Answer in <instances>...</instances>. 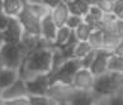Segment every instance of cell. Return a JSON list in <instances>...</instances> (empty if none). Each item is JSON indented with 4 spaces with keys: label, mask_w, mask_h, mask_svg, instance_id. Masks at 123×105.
Returning a JSON list of instances; mask_svg holds the SVG:
<instances>
[{
    "label": "cell",
    "mask_w": 123,
    "mask_h": 105,
    "mask_svg": "<svg viewBox=\"0 0 123 105\" xmlns=\"http://www.w3.org/2000/svg\"><path fill=\"white\" fill-rule=\"evenodd\" d=\"M53 47L46 43L41 38V43L36 49H33L24 62L19 67V77L28 80L29 77L36 75H49L52 71V56Z\"/></svg>",
    "instance_id": "cell-1"
},
{
    "label": "cell",
    "mask_w": 123,
    "mask_h": 105,
    "mask_svg": "<svg viewBox=\"0 0 123 105\" xmlns=\"http://www.w3.org/2000/svg\"><path fill=\"white\" fill-rule=\"evenodd\" d=\"M122 85H123V75L107 72L102 76L95 77L93 94H95L98 98L108 99L113 95L118 94Z\"/></svg>",
    "instance_id": "cell-2"
},
{
    "label": "cell",
    "mask_w": 123,
    "mask_h": 105,
    "mask_svg": "<svg viewBox=\"0 0 123 105\" xmlns=\"http://www.w3.org/2000/svg\"><path fill=\"white\" fill-rule=\"evenodd\" d=\"M0 54H1L4 67L19 70L22 63L24 62L29 52L25 49L23 44H8L4 43L0 47Z\"/></svg>",
    "instance_id": "cell-3"
},
{
    "label": "cell",
    "mask_w": 123,
    "mask_h": 105,
    "mask_svg": "<svg viewBox=\"0 0 123 105\" xmlns=\"http://www.w3.org/2000/svg\"><path fill=\"white\" fill-rule=\"evenodd\" d=\"M80 68H81L80 60H76V58L67 60L56 72H53V74L49 75V77H51V86L55 85V84L71 86L74 76L76 75V72L79 71Z\"/></svg>",
    "instance_id": "cell-4"
},
{
    "label": "cell",
    "mask_w": 123,
    "mask_h": 105,
    "mask_svg": "<svg viewBox=\"0 0 123 105\" xmlns=\"http://www.w3.org/2000/svg\"><path fill=\"white\" fill-rule=\"evenodd\" d=\"M27 91L29 96H47L51 89L49 75H36L25 80Z\"/></svg>",
    "instance_id": "cell-5"
},
{
    "label": "cell",
    "mask_w": 123,
    "mask_h": 105,
    "mask_svg": "<svg viewBox=\"0 0 123 105\" xmlns=\"http://www.w3.org/2000/svg\"><path fill=\"white\" fill-rule=\"evenodd\" d=\"M18 20L20 22L22 27L24 29V34L32 35V37H41V20L37 19L31 10L25 5L24 1V9L18 17Z\"/></svg>",
    "instance_id": "cell-6"
},
{
    "label": "cell",
    "mask_w": 123,
    "mask_h": 105,
    "mask_svg": "<svg viewBox=\"0 0 123 105\" xmlns=\"http://www.w3.org/2000/svg\"><path fill=\"white\" fill-rule=\"evenodd\" d=\"M24 38V29L22 27L18 18H10L9 19L8 28L3 32L4 43L8 44H20Z\"/></svg>",
    "instance_id": "cell-7"
},
{
    "label": "cell",
    "mask_w": 123,
    "mask_h": 105,
    "mask_svg": "<svg viewBox=\"0 0 123 105\" xmlns=\"http://www.w3.org/2000/svg\"><path fill=\"white\" fill-rule=\"evenodd\" d=\"M94 82H95V76L90 72V70L81 67L74 76L71 86L74 90H77V91L92 93L94 88Z\"/></svg>",
    "instance_id": "cell-8"
},
{
    "label": "cell",
    "mask_w": 123,
    "mask_h": 105,
    "mask_svg": "<svg viewBox=\"0 0 123 105\" xmlns=\"http://www.w3.org/2000/svg\"><path fill=\"white\" fill-rule=\"evenodd\" d=\"M112 52H108V51H97V54H95V58H94V62L92 63L90 66V72L95 76H102L104 74L108 72V63H109V57H111Z\"/></svg>",
    "instance_id": "cell-9"
},
{
    "label": "cell",
    "mask_w": 123,
    "mask_h": 105,
    "mask_svg": "<svg viewBox=\"0 0 123 105\" xmlns=\"http://www.w3.org/2000/svg\"><path fill=\"white\" fill-rule=\"evenodd\" d=\"M57 30H58V28L52 20L51 13H49V15H47L46 18H43L41 20V38L46 43L51 44L52 47H53L55 39H56Z\"/></svg>",
    "instance_id": "cell-10"
},
{
    "label": "cell",
    "mask_w": 123,
    "mask_h": 105,
    "mask_svg": "<svg viewBox=\"0 0 123 105\" xmlns=\"http://www.w3.org/2000/svg\"><path fill=\"white\" fill-rule=\"evenodd\" d=\"M4 100H12V99H18V98H24V96H29L28 91H27V85H25V80L23 79H18L10 88H8L6 90L1 91L0 94Z\"/></svg>",
    "instance_id": "cell-11"
},
{
    "label": "cell",
    "mask_w": 123,
    "mask_h": 105,
    "mask_svg": "<svg viewBox=\"0 0 123 105\" xmlns=\"http://www.w3.org/2000/svg\"><path fill=\"white\" fill-rule=\"evenodd\" d=\"M102 98H98L95 94H93V91L85 93V91L74 90L67 103L70 105H98V100Z\"/></svg>",
    "instance_id": "cell-12"
},
{
    "label": "cell",
    "mask_w": 123,
    "mask_h": 105,
    "mask_svg": "<svg viewBox=\"0 0 123 105\" xmlns=\"http://www.w3.org/2000/svg\"><path fill=\"white\" fill-rule=\"evenodd\" d=\"M51 17H52L53 23L57 25V28L65 27L67 23V19L70 17V12H69L66 1H58L51 9Z\"/></svg>",
    "instance_id": "cell-13"
},
{
    "label": "cell",
    "mask_w": 123,
    "mask_h": 105,
    "mask_svg": "<svg viewBox=\"0 0 123 105\" xmlns=\"http://www.w3.org/2000/svg\"><path fill=\"white\" fill-rule=\"evenodd\" d=\"M18 79H19V71L18 70L8 67H4L3 70H0V94H1V91L10 88Z\"/></svg>",
    "instance_id": "cell-14"
},
{
    "label": "cell",
    "mask_w": 123,
    "mask_h": 105,
    "mask_svg": "<svg viewBox=\"0 0 123 105\" xmlns=\"http://www.w3.org/2000/svg\"><path fill=\"white\" fill-rule=\"evenodd\" d=\"M24 9V1L20 0H4L3 13L9 18H18Z\"/></svg>",
    "instance_id": "cell-15"
},
{
    "label": "cell",
    "mask_w": 123,
    "mask_h": 105,
    "mask_svg": "<svg viewBox=\"0 0 123 105\" xmlns=\"http://www.w3.org/2000/svg\"><path fill=\"white\" fill-rule=\"evenodd\" d=\"M25 5L31 10L32 14L39 20H42L43 18H46L51 13V8L44 1H25Z\"/></svg>",
    "instance_id": "cell-16"
},
{
    "label": "cell",
    "mask_w": 123,
    "mask_h": 105,
    "mask_svg": "<svg viewBox=\"0 0 123 105\" xmlns=\"http://www.w3.org/2000/svg\"><path fill=\"white\" fill-rule=\"evenodd\" d=\"M93 1H83V0H75V1H66L67 8H69L70 15H77V17H85L89 13V9L92 6Z\"/></svg>",
    "instance_id": "cell-17"
},
{
    "label": "cell",
    "mask_w": 123,
    "mask_h": 105,
    "mask_svg": "<svg viewBox=\"0 0 123 105\" xmlns=\"http://www.w3.org/2000/svg\"><path fill=\"white\" fill-rule=\"evenodd\" d=\"M72 32H74V30L69 29L66 25L62 27V28H58L57 34H56V39H55V42H53V48L58 49L60 47H62V46L69 41V38L71 37Z\"/></svg>",
    "instance_id": "cell-18"
},
{
    "label": "cell",
    "mask_w": 123,
    "mask_h": 105,
    "mask_svg": "<svg viewBox=\"0 0 123 105\" xmlns=\"http://www.w3.org/2000/svg\"><path fill=\"white\" fill-rule=\"evenodd\" d=\"M108 72L123 75V57L122 56H117L114 53L111 54L109 63H108Z\"/></svg>",
    "instance_id": "cell-19"
},
{
    "label": "cell",
    "mask_w": 123,
    "mask_h": 105,
    "mask_svg": "<svg viewBox=\"0 0 123 105\" xmlns=\"http://www.w3.org/2000/svg\"><path fill=\"white\" fill-rule=\"evenodd\" d=\"M93 28L90 27L89 24H86V23L84 22L83 24H81L77 29H75V35H76V38L79 42H88L89 38H90V35H92L93 33Z\"/></svg>",
    "instance_id": "cell-20"
},
{
    "label": "cell",
    "mask_w": 123,
    "mask_h": 105,
    "mask_svg": "<svg viewBox=\"0 0 123 105\" xmlns=\"http://www.w3.org/2000/svg\"><path fill=\"white\" fill-rule=\"evenodd\" d=\"M88 42L92 46V48L94 51H102L103 49V30L102 29L93 30V33L90 35Z\"/></svg>",
    "instance_id": "cell-21"
},
{
    "label": "cell",
    "mask_w": 123,
    "mask_h": 105,
    "mask_svg": "<svg viewBox=\"0 0 123 105\" xmlns=\"http://www.w3.org/2000/svg\"><path fill=\"white\" fill-rule=\"evenodd\" d=\"M93 51L92 46L89 44V42H79L75 46V51H74V58L76 60H83L88 53Z\"/></svg>",
    "instance_id": "cell-22"
},
{
    "label": "cell",
    "mask_w": 123,
    "mask_h": 105,
    "mask_svg": "<svg viewBox=\"0 0 123 105\" xmlns=\"http://www.w3.org/2000/svg\"><path fill=\"white\" fill-rule=\"evenodd\" d=\"M94 3L104 14H113V12H114L116 1H112V0H99V1H94Z\"/></svg>",
    "instance_id": "cell-23"
},
{
    "label": "cell",
    "mask_w": 123,
    "mask_h": 105,
    "mask_svg": "<svg viewBox=\"0 0 123 105\" xmlns=\"http://www.w3.org/2000/svg\"><path fill=\"white\" fill-rule=\"evenodd\" d=\"M84 23V18L83 17H77V15H70L69 19H67L66 23V27L71 30H75L77 29L79 27Z\"/></svg>",
    "instance_id": "cell-24"
},
{
    "label": "cell",
    "mask_w": 123,
    "mask_h": 105,
    "mask_svg": "<svg viewBox=\"0 0 123 105\" xmlns=\"http://www.w3.org/2000/svg\"><path fill=\"white\" fill-rule=\"evenodd\" d=\"M95 54H97V51H93L90 52V53H88L86 54V56L83 58V60H81L80 62H81V67L83 68H90V66H92V63L94 62V58H95Z\"/></svg>",
    "instance_id": "cell-25"
},
{
    "label": "cell",
    "mask_w": 123,
    "mask_h": 105,
    "mask_svg": "<svg viewBox=\"0 0 123 105\" xmlns=\"http://www.w3.org/2000/svg\"><path fill=\"white\" fill-rule=\"evenodd\" d=\"M49 96H29V105H48Z\"/></svg>",
    "instance_id": "cell-26"
},
{
    "label": "cell",
    "mask_w": 123,
    "mask_h": 105,
    "mask_svg": "<svg viewBox=\"0 0 123 105\" xmlns=\"http://www.w3.org/2000/svg\"><path fill=\"white\" fill-rule=\"evenodd\" d=\"M112 32L119 39H123V19H117V22L114 23V27H113V30Z\"/></svg>",
    "instance_id": "cell-27"
},
{
    "label": "cell",
    "mask_w": 123,
    "mask_h": 105,
    "mask_svg": "<svg viewBox=\"0 0 123 105\" xmlns=\"http://www.w3.org/2000/svg\"><path fill=\"white\" fill-rule=\"evenodd\" d=\"M105 105H123V95L116 94L105 100Z\"/></svg>",
    "instance_id": "cell-28"
},
{
    "label": "cell",
    "mask_w": 123,
    "mask_h": 105,
    "mask_svg": "<svg viewBox=\"0 0 123 105\" xmlns=\"http://www.w3.org/2000/svg\"><path fill=\"white\" fill-rule=\"evenodd\" d=\"M5 104L6 105H29V96L12 99V100H5Z\"/></svg>",
    "instance_id": "cell-29"
},
{
    "label": "cell",
    "mask_w": 123,
    "mask_h": 105,
    "mask_svg": "<svg viewBox=\"0 0 123 105\" xmlns=\"http://www.w3.org/2000/svg\"><path fill=\"white\" fill-rule=\"evenodd\" d=\"M113 14H114L118 19H123V0H118V1H116Z\"/></svg>",
    "instance_id": "cell-30"
},
{
    "label": "cell",
    "mask_w": 123,
    "mask_h": 105,
    "mask_svg": "<svg viewBox=\"0 0 123 105\" xmlns=\"http://www.w3.org/2000/svg\"><path fill=\"white\" fill-rule=\"evenodd\" d=\"M9 18L8 15H5L4 13H0V32H4L8 28V24H9Z\"/></svg>",
    "instance_id": "cell-31"
},
{
    "label": "cell",
    "mask_w": 123,
    "mask_h": 105,
    "mask_svg": "<svg viewBox=\"0 0 123 105\" xmlns=\"http://www.w3.org/2000/svg\"><path fill=\"white\" fill-rule=\"evenodd\" d=\"M112 53L117 54V56H122L123 57V39H121L119 42H118V44L116 46V48L113 49Z\"/></svg>",
    "instance_id": "cell-32"
},
{
    "label": "cell",
    "mask_w": 123,
    "mask_h": 105,
    "mask_svg": "<svg viewBox=\"0 0 123 105\" xmlns=\"http://www.w3.org/2000/svg\"><path fill=\"white\" fill-rule=\"evenodd\" d=\"M4 44V39H3V32H0V47Z\"/></svg>",
    "instance_id": "cell-33"
},
{
    "label": "cell",
    "mask_w": 123,
    "mask_h": 105,
    "mask_svg": "<svg viewBox=\"0 0 123 105\" xmlns=\"http://www.w3.org/2000/svg\"><path fill=\"white\" fill-rule=\"evenodd\" d=\"M4 68V62H3V58H1V54H0V70Z\"/></svg>",
    "instance_id": "cell-34"
},
{
    "label": "cell",
    "mask_w": 123,
    "mask_h": 105,
    "mask_svg": "<svg viewBox=\"0 0 123 105\" xmlns=\"http://www.w3.org/2000/svg\"><path fill=\"white\" fill-rule=\"evenodd\" d=\"M0 105H6V104H5V100H4L1 96H0Z\"/></svg>",
    "instance_id": "cell-35"
},
{
    "label": "cell",
    "mask_w": 123,
    "mask_h": 105,
    "mask_svg": "<svg viewBox=\"0 0 123 105\" xmlns=\"http://www.w3.org/2000/svg\"><path fill=\"white\" fill-rule=\"evenodd\" d=\"M0 13H3V1H0Z\"/></svg>",
    "instance_id": "cell-36"
}]
</instances>
